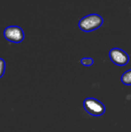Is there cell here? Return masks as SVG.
I'll list each match as a JSON object with an SVG mask.
<instances>
[{"label": "cell", "mask_w": 131, "mask_h": 132, "mask_svg": "<svg viewBox=\"0 0 131 132\" xmlns=\"http://www.w3.org/2000/svg\"><path fill=\"white\" fill-rule=\"evenodd\" d=\"M3 35L8 41L15 43L22 42L25 37L23 30L18 26H7L4 29Z\"/></svg>", "instance_id": "cell-3"}, {"label": "cell", "mask_w": 131, "mask_h": 132, "mask_svg": "<svg viewBox=\"0 0 131 132\" xmlns=\"http://www.w3.org/2000/svg\"><path fill=\"white\" fill-rule=\"evenodd\" d=\"M81 63L84 66H91L93 63V60L92 58H83L80 60Z\"/></svg>", "instance_id": "cell-6"}, {"label": "cell", "mask_w": 131, "mask_h": 132, "mask_svg": "<svg viewBox=\"0 0 131 132\" xmlns=\"http://www.w3.org/2000/svg\"><path fill=\"white\" fill-rule=\"evenodd\" d=\"M112 62L118 66H124L129 62V56L126 52L120 48H113L109 53Z\"/></svg>", "instance_id": "cell-4"}, {"label": "cell", "mask_w": 131, "mask_h": 132, "mask_svg": "<svg viewBox=\"0 0 131 132\" xmlns=\"http://www.w3.org/2000/svg\"><path fill=\"white\" fill-rule=\"evenodd\" d=\"M5 70V62L3 59L0 58V78L3 76Z\"/></svg>", "instance_id": "cell-7"}, {"label": "cell", "mask_w": 131, "mask_h": 132, "mask_svg": "<svg viewBox=\"0 0 131 132\" xmlns=\"http://www.w3.org/2000/svg\"><path fill=\"white\" fill-rule=\"evenodd\" d=\"M121 81L126 85H131V70L126 71L122 75Z\"/></svg>", "instance_id": "cell-5"}, {"label": "cell", "mask_w": 131, "mask_h": 132, "mask_svg": "<svg viewBox=\"0 0 131 132\" xmlns=\"http://www.w3.org/2000/svg\"><path fill=\"white\" fill-rule=\"evenodd\" d=\"M83 107L88 114L93 116H100L105 111L104 105L93 97H88L85 99L83 102Z\"/></svg>", "instance_id": "cell-2"}, {"label": "cell", "mask_w": 131, "mask_h": 132, "mask_svg": "<svg viewBox=\"0 0 131 132\" xmlns=\"http://www.w3.org/2000/svg\"><path fill=\"white\" fill-rule=\"evenodd\" d=\"M103 19L100 15L90 14L82 18L79 22V27L84 32H92L103 24Z\"/></svg>", "instance_id": "cell-1"}]
</instances>
